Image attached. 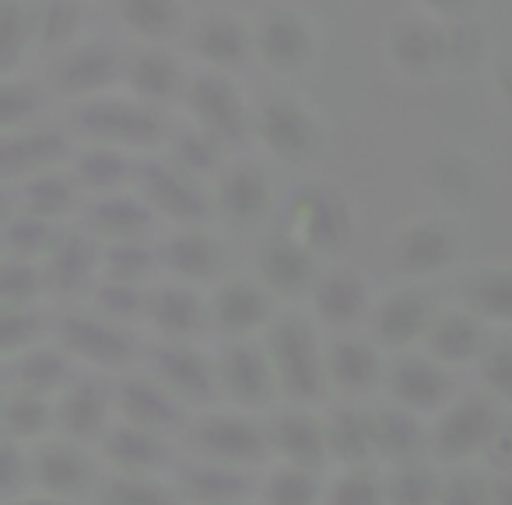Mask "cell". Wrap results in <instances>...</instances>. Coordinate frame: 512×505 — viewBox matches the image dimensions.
I'll return each instance as SVG.
<instances>
[{"label": "cell", "mask_w": 512, "mask_h": 505, "mask_svg": "<svg viewBox=\"0 0 512 505\" xmlns=\"http://www.w3.org/2000/svg\"><path fill=\"white\" fill-rule=\"evenodd\" d=\"M102 456L116 474H134V477H158V470L169 463V449L148 432V428H127L106 439Z\"/></svg>", "instance_id": "cell-6"}, {"label": "cell", "mask_w": 512, "mask_h": 505, "mask_svg": "<svg viewBox=\"0 0 512 505\" xmlns=\"http://www.w3.org/2000/svg\"><path fill=\"white\" fill-rule=\"evenodd\" d=\"M260 505H323L320 474L281 463L260 484Z\"/></svg>", "instance_id": "cell-8"}, {"label": "cell", "mask_w": 512, "mask_h": 505, "mask_svg": "<svg viewBox=\"0 0 512 505\" xmlns=\"http://www.w3.org/2000/svg\"><path fill=\"white\" fill-rule=\"evenodd\" d=\"M4 505H60V498H50V495H15V498H4Z\"/></svg>", "instance_id": "cell-17"}, {"label": "cell", "mask_w": 512, "mask_h": 505, "mask_svg": "<svg viewBox=\"0 0 512 505\" xmlns=\"http://www.w3.org/2000/svg\"><path fill=\"white\" fill-rule=\"evenodd\" d=\"M442 488H446V477L425 460L390 467V477H386V505H439Z\"/></svg>", "instance_id": "cell-7"}, {"label": "cell", "mask_w": 512, "mask_h": 505, "mask_svg": "<svg viewBox=\"0 0 512 505\" xmlns=\"http://www.w3.org/2000/svg\"><path fill=\"white\" fill-rule=\"evenodd\" d=\"M267 453H271V449H267L264 435L232 418L211 421V425L197 435V456L214 460V463H228V467H239V470L260 463Z\"/></svg>", "instance_id": "cell-4"}, {"label": "cell", "mask_w": 512, "mask_h": 505, "mask_svg": "<svg viewBox=\"0 0 512 505\" xmlns=\"http://www.w3.org/2000/svg\"><path fill=\"white\" fill-rule=\"evenodd\" d=\"M337 425L327 428V449L330 463L337 467H369V460H376V435L372 425H365L362 418H334Z\"/></svg>", "instance_id": "cell-10"}, {"label": "cell", "mask_w": 512, "mask_h": 505, "mask_svg": "<svg viewBox=\"0 0 512 505\" xmlns=\"http://www.w3.org/2000/svg\"><path fill=\"white\" fill-rule=\"evenodd\" d=\"M498 425L484 407H460V411L446 414L442 425L432 435V456L439 463H470L484 456L491 446Z\"/></svg>", "instance_id": "cell-2"}, {"label": "cell", "mask_w": 512, "mask_h": 505, "mask_svg": "<svg viewBox=\"0 0 512 505\" xmlns=\"http://www.w3.org/2000/svg\"><path fill=\"white\" fill-rule=\"evenodd\" d=\"M176 491L183 495L186 505H242L246 502V481H242L239 467L228 463H214L197 456L193 463L179 467Z\"/></svg>", "instance_id": "cell-3"}, {"label": "cell", "mask_w": 512, "mask_h": 505, "mask_svg": "<svg viewBox=\"0 0 512 505\" xmlns=\"http://www.w3.org/2000/svg\"><path fill=\"white\" fill-rule=\"evenodd\" d=\"M376 435V460L390 463V467H404V463L425 460V435L411 425L407 418H383L372 425Z\"/></svg>", "instance_id": "cell-12"}, {"label": "cell", "mask_w": 512, "mask_h": 505, "mask_svg": "<svg viewBox=\"0 0 512 505\" xmlns=\"http://www.w3.org/2000/svg\"><path fill=\"white\" fill-rule=\"evenodd\" d=\"M271 453L288 467H302L320 474L330 463L327 449V428L309 425V418H281V425L274 428Z\"/></svg>", "instance_id": "cell-5"}, {"label": "cell", "mask_w": 512, "mask_h": 505, "mask_svg": "<svg viewBox=\"0 0 512 505\" xmlns=\"http://www.w3.org/2000/svg\"><path fill=\"white\" fill-rule=\"evenodd\" d=\"M102 505H186L176 484H162L155 477H134V474H113L99 488Z\"/></svg>", "instance_id": "cell-9"}, {"label": "cell", "mask_w": 512, "mask_h": 505, "mask_svg": "<svg viewBox=\"0 0 512 505\" xmlns=\"http://www.w3.org/2000/svg\"><path fill=\"white\" fill-rule=\"evenodd\" d=\"M439 505H495L491 502V477H474V474H453L446 477Z\"/></svg>", "instance_id": "cell-13"}, {"label": "cell", "mask_w": 512, "mask_h": 505, "mask_svg": "<svg viewBox=\"0 0 512 505\" xmlns=\"http://www.w3.org/2000/svg\"><path fill=\"white\" fill-rule=\"evenodd\" d=\"M29 463H32V488L50 498H60V502L81 495L95 477L92 456L74 446L29 449Z\"/></svg>", "instance_id": "cell-1"}, {"label": "cell", "mask_w": 512, "mask_h": 505, "mask_svg": "<svg viewBox=\"0 0 512 505\" xmlns=\"http://www.w3.org/2000/svg\"><path fill=\"white\" fill-rule=\"evenodd\" d=\"M491 502H495V505H512V474H495V477H491Z\"/></svg>", "instance_id": "cell-16"}, {"label": "cell", "mask_w": 512, "mask_h": 505, "mask_svg": "<svg viewBox=\"0 0 512 505\" xmlns=\"http://www.w3.org/2000/svg\"><path fill=\"white\" fill-rule=\"evenodd\" d=\"M11 432H15V435H25V439H32V435L43 432V414H36V411L11 414Z\"/></svg>", "instance_id": "cell-15"}, {"label": "cell", "mask_w": 512, "mask_h": 505, "mask_svg": "<svg viewBox=\"0 0 512 505\" xmlns=\"http://www.w3.org/2000/svg\"><path fill=\"white\" fill-rule=\"evenodd\" d=\"M323 505H386V477L369 467H337L323 484Z\"/></svg>", "instance_id": "cell-11"}, {"label": "cell", "mask_w": 512, "mask_h": 505, "mask_svg": "<svg viewBox=\"0 0 512 505\" xmlns=\"http://www.w3.org/2000/svg\"><path fill=\"white\" fill-rule=\"evenodd\" d=\"M484 463L491 467V474H512V432L498 428L491 446L484 449Z\"/></svg>", "instance_id": "cell-14"}]
</instances>
